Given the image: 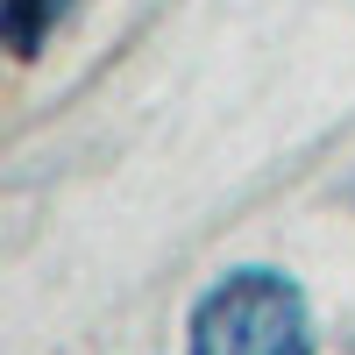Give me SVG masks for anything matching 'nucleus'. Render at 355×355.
<instances>
[{
  "label": "nucleus",
  "instance_id": "f257e3e1",
  "mask_svg": "<svg viewBox=\"0 0 355 355\" xmlns=\"http://www.w3.org/2000/svg\"><path fill=\"white\" fill-rule=\"evenodd\" d=\"M185 355H313V306L284 270H227L192 299Z\"/></svg>",
  "mask_w": 355,
  "mask_h": 355
},
{
  "label": "nucleus",
  "instance_id": "f03ea898",
  "mask_svg": "<svg viewBox=\"0 0 355 355\" xmlns=\"http://www.w3.org/2000/svg\"><path fill=\"white\" fill-rule=\"evenodd\" d=\"M71 8H78V0H0V28H8V50L28 64V57L50 43V28L64 21Z\"/></svg>",
  "mask_w": 355,
  "mask_h": 355
}]
</instances>
